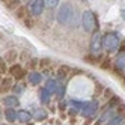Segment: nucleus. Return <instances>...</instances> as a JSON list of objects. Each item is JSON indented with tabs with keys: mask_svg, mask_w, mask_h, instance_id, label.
<instances>
[{
	"mask_svg": "<svg viewBox=\"0 0 125 125\" xmlns=\"http://www.w3.org/2000/svg\"><path fill=\"white\" fill-rule=\"evenodd\" d=\"M12 125H14V124H12Z\"/></svg>",
	"mask_w": 125,
	"mask_h": 125,
	"instance_id": "38",
	"label": "nucleus"
},
{
	"mask_svg": "<svg viewBox=\"0 0 125 125\" xmlns=\"http://www.w3.org/2000/svg\"><path fill=\"white\" fill-rule=\"evenodd\" d=\"M24 89H26V84H24V83H18V84H14L11 91H12L15 95H20V94L24 92Z\"/></svg>",
	"mask_w": 125,
	"mask_h": 125,
	"instance_id": "21",
	"label": "nucleus"
},
{
	"mask_svg": "<svg viewBox=\"0 0 125 125\" xmlns=\"http://www.w3.org/2000/svg\"><path fill=\"white\" fill-rule=\"evenodd\" d=\"M8 71H9V68H8V62L5 59H0V75L6 74Z\"/></svg>",
	"mask_w": 125,
	"mask_h": 125,
	"instance_id": "22",
	"label": "nucleus"
},
{
	"mask_svg": "<svg viewBox=\"0 0 125 125\" xmlns=\"http://www.w3.org/2000/svg\"><path fill=\"white\" fill-rule=\"evenodd\" d=\"M20 57H21V59H26V57H27V54H26V53H21Z\"/></svg>",
	"mask_w": 125,
	"mask_h": 125,
	"instance_id": "33",
	"label": "nucleus"
},
{
	"mask_svg": "<svg viewBox=\"0 0 125 125\" xmlns=\"http://www.w3.org/2000/svg\"><path fill=\"white\" fill-rule=\"evenodd\" d=\"M69 66H65V65H62L59 69H57V74H56V77L59 78V80H65L66 77H68V74H69Z\"/></svg>",
	"mask_w": 125,
	"mask_h": 125,
	"instance_id": "19",
	"label": "nucleus"
},
{
	"mask_svg": "<svg viewBox=\"0 0 125 125\" xmlns=\"http://www.w3.org/2000/svg\"><path fill=\"white\" fill-rule=\"evenodd\" d=\"M116 74H122L125 73V45H122V48L119 50V53L116 54V59L113 62V68Z\"/></svg>",
	"mask_w": 125,
	"mask_h": 125,
	"instance_id": "5",
	"label": "nucleus"
},
{
	"mask_svg": "<svg viewBox=\"0 0 125 125\" xmlns=\"http://www.w3.org/2000/svg\"><path fill=\"white\" fill-rule=\"evenodd\" d=\"M116 113H118V115H122V116H125V104L119 103L118 109H116Z\"/></svg>",
	"mask_w": 125,
	"mask_h": 125,
	"instance_id": "27",
	"label": "nucleus"
},
{
	"mask_svg": "<svg viewBox=\"0 0 125 125\" xmlns=\"http://www.w3.org/2000/svg\"><path fill=\"white\" fill-rule=\"evenodd\" d=\"M82 24L86 32H94L96 29V18L92 11H84L82 17Z\"/></svg>",
	"mask_w": 125,
	"mask_h": 125,
	"instance_id": "3",
	"label": "nucleus"
},
{
	"mask_svg": "<svg viewBox=\"0 0 125 125\" xmlns=\"http://www.w3.org/2000/svg\"><path fill=\"white\" fill-rule=\"evenodd\" d=\"M27 78H29V83L32 86H36V84H41V82H42V74L36 73V71H30Z\"/></svg>",
	"mask_w": 125,
	"mask_h": 125,
	"instance_id": "12",
	"label": "nucleus"
},
{
	"mask_svg": "<svg viewBox=\"0 0 125 125\" xmlns=\"http://www.w3.org/2000/svg\"><path fill=\"white\" fill-rule=\"evenodd\" d=\"M12 78L11 77H5V78H2V82H0V92H8V91H11L12 89Z\"/></svg>",
	"mask_w": 125,
	"mask_h": 125,
	"instance_id": "13",
	"label": "nucleus"
},
{
	"mask_svg": "<svg viewBox=\"0 0 125 125\" xmlns=\"http://www.w3.org/2000/svg\"><path fill=\"white\" fill-rule=\"evenodd\" d=\"M2 104L5 107H11V109H14V107H18L20 104V100H18V95H6L3 100H2Z\"/></svg>",
	"mask_w": 125,
	"mask_h": 125,
	"instance_id": "9",
	"label": "nucleus"
},
{
	"mask_svg": "<svg viewBox=\"0 0 125 125\" xmlns=\"http://www.w3.org/2000/svg\"><path fill=\"white\" fill-rule=\"evenodd\" d=\"M100 65H101L103 69H112V68H113V66H112V59H110V57H105Z\"/></svg>",
	"mask_w": 125,
	"mask_h": 125,
	"instance_id": "23",
	"label": "nucleus"
},
{
	"mask_svg": "<svg viewBox=\"0 0 125 125\" xmlns=\"http://www.w3.org/2000/svg\"><path fill=\"white\" fill-rule=\"evenodd\" d=\"M107 125H125V116L116 113L113 118H112L109 122H107Z\"/></svg>",
	"mask_w": 125,
	"mask_h": 125,
	"instance_id": "18",
	"label": "nucleus"
},
{
	"mask_svg": "<svg viewBox=\"0 0 125 125\" xmlns=\"http://www.w3.org/2000/svg\"><path fill=\"white\" fill-rule=\"evenodd\" d=\"M2 2H3V3H8V2H9V0H2Z\"/></svg>",
	"mask_w": 125,
	"mask_h": 125,
	"instance_id": "34",
	"label": "nucleus"
},
{
	"mask_svg": "<svg viewBox=\"0 0 125 125\" xmlns=\"http://www.w3.org/2000/svg\"><path fill=\"white\" fill-rule=\"evenodd\" d=\"M38 63H39L38 59H29V60H27V69L33 71V69H35V66H36Z\"/></svg>",
	"mask_w": 125,
	"mask_h": 125,
	"instance_id": "25",
	"label": "nucleus"
},
{
	"mask_svg": "<svg viewBox=\"0 0 125 125\" xmlns=\"http://www.w3.org/2000/svg\"><path fill=\"white\" fill-rule=\"evenodd\" d=\"M18 57H20V54H18V51H17L15 48H9L5 53V60L8 62V63H11V65H14L15 62L18 60Z\"/></svg>",
	"mask_w": 125,
	"mask_h": 125,
	"instance_id": "10",
	"label": "nucleus"
},
{
	"mask_svg": "<svg viewBox=\"0 0 125 125\" xmlns=\"http://www.w3.org/2000/svg\"><path fill=\"white\" fill-rule=\"evenodd\" d=\"M38 95H39V101L42 103V104H47L48 101H50V92H48V89L47 87H41L39 89V92H38Z\"/></svg>",
	"mask_w": 125,
	"mask_h": 125,
	"instance_id": "16",
	"label": "nucleus"
},
{
	"mask_svg": "<svg viewBox=\"0 0 125 125\" xmlns=\"http://www.w3.org/2000/svg\"><path fill=\"white\" fill-rule=\"evenodd\" d=\"M96 110H98V103H96V101L84 103L83 110H82V115H83V116H86V118H92V116L96 113Z\"/></svg>",
	"mask_w": 125,
	"mask_h": 125,
	"instance_id": "7",
	"label": "nucleus"
},
{
	"mask_svg": "<svg viewBox=\"0 0 125 125\" xmlns=\"http://www.w3.org/2000/svg\"><path fill=\"white\" fill-rule=\"evenodd\" d=\"M8 8H11V9H17V8L20 6V0H9V2L6 3Z\"/></svg>",
	"mask_w": 125,
	"mask_h": 125,
	"instance_id": "26",
	"label": "nucleus"
},
{
	"mask_svg": "<svg viewBox=\"0 0 125 125\" xmlns=\"http://www.w3.org/2000/svg\"><path fill=\"white\" fill-rule=\"evenodd\" d=\"M59 83H57V80L56 78H48L47 80V89H48V92L50 94H57V91H59Z\"/></svg>",
	"mask_w": 125,
	"mask_h": 125,
	"instance_id": "14",
	"label": "nucleus"
},
{
	"mask_svg": "<svg viewBox=\"0 0 125 125\" xmlns=\"http://www.w3.org/2000/svg\"><path fill=\"white\" fill-rule=\"evenodd\" d=\"M63 92H65V87H63V84H60L59 86V91H57V95L62 98V95H63Z\"/></svg>",
	"mask_w": 125,
	"mask_h": 125,
	"instance_id": "30",
	"label": "nucleus"
},
{
	"mask_svg": "<svg viewBox=\"0 0 125 125\" xmlns=\"http://www.w3.org/2000/svg\"><path fill=\"white\" fill-rule=\"evenodd\" d=\"M5 118H6L8 122L14 124L17 121V110L15 109H11V107H6V109H5Z\"/></svg>",
	"mask_w": 125,
	"mask_h": 125,
	"instance_id": "15",
	"label": "nucleus"
},
{
	"mask_svg": "<svg viewBox=\"0 0 125 125\" xmlns=\"http://www.w3.org/2000/svg\"><path fill=\"white\" fill-rule=\"evenodd\" d=\"M32 116H33V119H35V121H39V122H41V121H45V119H47L48 113L45 112V109H36V110L33 112Z\"/></svg>",
	"mask_w": 125,
	"mask_h": 125,
	"instance_id": "17",
	"label": "nucleus"
},
{
	"mask_svg": "<svg viewBox=\"0 0 125 125\" xmlns=\"http://www.w3.org/2000/svg\"><path fill=\"white\" fill-rule=\"evenodd\" d=\"M32 113L30 112H27V110H17V119H18L21 124H27L29 121H32Z\"/></svg>",
	"mask_w": 125,
	"mask_h": 125,
	"instance_id": "11",
	"label": "nucleus"
},
{
	"mask_svg": "<svg viewBox=\"0 0 125 125\" xmlns=\"http://www.w3.org/2000/svg\"><path fill=\"white\" fill-rule=\"evenodd\" d=\"M74 17V8L71 6L69 3H63L59 8V12H57V21L60 24H69L71 20Z\"/></svg>",
	"mask_w": 125,
	"mask_h": 125,
	"instance_id": "2",
	"label": "nucleus"
},
{
	"mask_svg": "<svg viewBox=\"0 0 125 125\" xmlns=\"http://www.w3.org/2000/svg\"><path fill=\"white\" fill-rule=\"evenodd\" d=\"M104 45H103V35L100 32H95L92 35V38H91V53L95 56L98 54H101V51H103Z\"/></svg>",
	"mask_w": 125,
	"mask_h": 125,
	"instance_id": "4",
	"label": "nucleus"
},
{
	"mask_svg": "<svg viewBox=\"0 0 125 125\" xmlns=\"http://www.w3.org/2000/svg\"><path fill=\"white\" fill-rule=\"evenodd\" d=\"M27 15H29V12H27V8H26V6H18L15 9V17H17V18L24 20Z\"/></svg>",
	"mask_w": 125,
	"mask_h": 125,
	"instance_id": "20",
	"label": "nucleus"
},
{
	"mask_svg": "<svg viewBox=\"0 0 125 125\" xmlns=\"http://www.w3.org/2000/svg\"><path fill=\"white\" fill-rule=\"evenodd\" d=\"M103 45L104 48L109 51V53H113L119 48L121 45V38H119V35L116 33V32H109V33H105L104 36H103Z\"/></svg>",
	"mask_w": 125,
	"mask_h": 125,
	"instance_id": "1",
	"label": "nucleus"
},
{
	"mask_svg": "<svg viewBox=\"0 0 125 125\" xmlns=\"http://www.w3.org/2000/svg\"><path fill=\"white\" fill-rule=\"evenodd\" d=\"M113 96V94L110 92V91H105V94H104V98H112Z\"/></svg>",
	"mask_w": 125,
	"mask_h": 125,
	"instance_id": "31",
	"label": "nucleus"
},
{
	"mask_svg": "<svg viewBox=\"0 0 125 125\" xmlns=\"http://www.w3.org/2000/svg\"><path fill=\"white\" fill-rule=\"evenodd\" d=\"M121 17H122V20L125 21V9H122V12H121Z\"/></svg>",
	"mask_w": 125,
	"mask_h": 125,
	"instance_id": "32",
	"label": "nucleus"
},
{
	"mask_svg": "<svg viewBox=\"0 0 125 125\" xmlns=\"http://www.w3.org/2000/svg\"><path fill=\"white\" fill-rule=\"evenodd\" d=\"M44 8H45L44 0H32V3H30V12L35 17H39L44 12Z\"/></svg>",
	"mask_w": 125,
	"mask_h": 125,
	"instance_id": "8",
	"label": "nucleus"
},
{
	"mask_svg": "<svg viewBox=\"0 0 125 125\" xmlns=\"http://www.w3.org/2000/svg\"><path fill=\"white\" fill-rule=\"evenodd\" d=\"M44 3H45L47 8L53 9V8H56V6L59 5V0H44Z\"/></svg>",
	"mask_w": 125,
	"mask_h": 125,
	"instance_id": "24",
	"label": "nucleus"
},
{
	"mask_svg": "<svg viewBox=\"0 0 125 125\" xmlns=\"http://www.w3.org/2000/svg\"><path fill=\"white\" fill-rule=\"evenodd\" d=\"M24 21V26H26V27H33V20L30 18V17L27 15V17H26V18L23 20Z\"/></svg>",
	"mask_w": 125,
	"mask_h": 125,
	"instance_id": "28",
	"label": "nucleus"
},
{
	"mask_svg": "<svg viewBox=\"0 0 125 125\" xmlns=\"http://www.w3.org/2000/svg\"><path fill=\"white\" fill-rule=\"evenodd\" d=\"M0 82H2V77H0Z\"/></svg>",
	"mask_w": 125,
	"mask_h": 125,
	"instance_id": "36",
	"label": "nucleus"
},
{
	"mask_svg": "<svg viewBox=\"0 0 125 125\" xmlns=\"http://www.w3.org/2000/svg\"><path fill=\"white\" fill-rule=\"evenodd\" d=\"M0 125H5V124H0Z\"/></svg>",
	"mask_w": 125,
	"mask_h": 125,
	"instance_id": "37",
	"label": "nucleus"
},
{
	"mask_svg": "<svg viewBox=\"0 0 125 125\" xmlns=\"http://www.w3.org/2000/svg\"><path fill=\"white\" fill-rule=\"evenodd\" d=\"M50 65V60L48 59H42V60H39V66L41 68H47Z\"/></svg>",
	"mask_w": 125,
	"mask_h": 125,
	"instance_id": "29",
	"label": "nucleus"
},
{
	"mask_svg": "<svg viewBox=\"0 0 125 125\" xmlns=\"http://www.w3.org/2000/svg\"><path fill=\"white\" fill-rule=\"evenodd\" d=\"M15 80H23L26 75H27V71L26 69H23V66L21 65H18V63H14V65H11V68H9V71H8Z\"/></svg>",
	"mask_w": 125,
	"mask_h": 125,
	"instance_id": "6",
	"label": "nucleus"
},
{
	"mask_svg": "<svg viewBox=\"0 0 125 125\" xmlns=\"http://www.w3.org/2000/svg\"><path fill=\"white\" fill-rule=\"evenodd\" d=\"M0 116H2V110H0Z\"/></svg>",
	"mask_w": 125,
	"mask_h": 125,
	"instance_id": "35",
	"label": "nucleus"
}]
</instances>
